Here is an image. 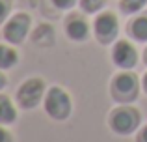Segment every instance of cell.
I'll return each mask as SVG.
<instances>
[{
    "label": "cell",
    "instance_id": "30bf717a",
    "mask_svg": "<svg viewBox=\"0 0 147 142\" xmlns=\"http://www.w3.org/2000/svg\"><path fill=\"white\" fill-rule=\"evenodd\" d=\"M17 120V109L9 95L0 92V124L2 125H11Z\"/></svg>",
    "mask_w": 147,
    "mask_h": 142
},
{
    "label": "cell",
    "instance_id": "52a82bcc",
    "mask_svg": "<svg viewBox=\"0 0 147 142\" xmlns=\"http://www.w3.org/2000/svg\"><path fill=\"white\" fill-rule=\"evenodd\" d=\"M112 62L119 69H132L138 64V51L129 39H117L112 47Z\"/></svg>",
    "mask_w": 147,
    "mask_h": 142
},
{
    "label": "cell",
    "instance_id": "9c48e42d",
    "mask_svg": "<svg viewBox=\"0 0 147 142\" xmlns=\"http://www.w3.org/2000/svg\"><path fill=\"white\" fill-rule=\"evenodd\" d=\"M32 41L39 47H50L54 43V28L49 22H43V24L36 26L32 30Z\"/></svg>",
    "mask_w": 147,
    "mask_h": 142
},
{
    "label": "cell",
    "instance_id": "2e32d148",
    "mask_svg": "<svg viewBox=\"0 0 147 142\" xmlns=\"http://www.w3.org/2000/svg\"><path fill=\"white\" fill-rule=\"evenodd\" d=\"M50 2H52V6L58 7V10H71V7L76 6L78 0H50Z\"/></svg>",
    "mask_w": 147,
    "mask_h": 142
},
{
    "label": "cell",
    "instance_id": "7a4b0ae2",
    "mask_svg": "<svg viewBox=\"0 0 147 142\" xmlns=\"http://www.w3.org/2000/svg\"><path fill=\"white\" fill-rule=\"evenodd\" d=\"M110 129L119 137H129L142 127V112L132 105H119L108 116Z\"/></svg>",
    "mask_w": 147,
    "mask_h": 142
},
{
    "label": "cell",
    "instance_id": "ffe728a7",
    "mask_svg": "<svg viewBox=\"0 0 147 142\" xmlns=\"http://www.w3.org/2000/svg\"><path fill=\"white\" fill-rule=\"evenodd\" d=\"M142 90L147 94V71L144 73V77H142Z\"/></svg>",
    "mask_w": 147,
    "mask_h": 142
},
{
    "label": "cell",
    "instance_id": "7c38bea8",
    "mask_svg": "<svg viewBox=\"0 0 147 142\" xmlns=\"http://www.w3.org/2000/svg\"><path fill=\"white\" fill-rule=\"evenodd\" d=\"M19 62V54L13 47L9 45H4L0 43V69L6 71V69H11L13 66H17Z\"/></svg>",
    "mask_w": 147,
    "mask_h": 142
},
{
    "label": "cell",
    "instance_id": "44dd1931",
    "mask_svg": "<svg viewBox=\"0 0 147 142\" xmlns=\"http://www.w3.org/2000/svg\"><path fill=\"white\" fill-rule=\"evenodd\" d=\"M145 62H147V49H145Z\"/></svg>",
    "mask_w": 147,
    "mask_h": 142
},
{
    "label": "cell",
    "instance_id": "e0dca14e",
    "mask_svg": "<svg viewBox=\"0 0 147 142\" xmlns=\"http://www.w3.org/2000/svg\"><path fill=\"white\" fill-rule=\"evenodd\" d=\"M0 142H13V137H11V133L7 131V129L4 127L2 124H0Z\"/></svg>",
    "mask_w": 147,
    "mask_h": 142
},
{
    "label": "cell",
    "instance_id": "ac0fdd59",
    "mask_svg": "<svg viewBox=\"0 0 147 142\" xmlns=\"http://www.w3.org/2000/svg\"><path fill=\"white\" fill-rule=\"evenodd\" d=\"M136 142H147V125H144V127L138 131V135H136Z\"/></svg>",
    "mask_w": 147,
    "mask_h": 142
},
{
    "label": "cell",
    "instance_id": "9a60e30c",
    "mask_svg": "<svg viewBox=\"0 0 147 142\" xmlns=\"http://www.w3.org/2000/svg\"><path fill=\"white\" fill-rule=\"evenodd\" d=\"M9 11H11V0H0V24L7 21Z\"/></svg>",
    "mask_w": 147,
    "mask_h": 142
},
{
    "label": "cell",
    "instance_id": "4fadbf2b",
    "mask_svg": "<svg viewBox=\"0 0 147 142\" xmlns=\"http://www.w3.org/2000/svg\"><path fill=\"white\" fill-rule=\"evenodd\" d=\"M78 6L84 13H100L106 6V0H78Z\"/></svg>",
    "mask_w": 147,
    "mask_h": 142
},
{
    "label": "cell",
    "instance_id": "3957f363",
    "mask_svg": "<svg viewBox=\"0 0 147 142\" xmlns=\"http://www.w3.org/2000/svg\"><path fill=\"white\" fill-rule=\"evenodd\" d=\"M43 109L47 116H50L52 120L63 122L73 112V99L67 94V90H63L61 86H50L45 94Z\"/></svg>",
    "mask_w": 147,
    "mask_h": 142
},
{
    "label": "cell",
    "instance_id": "d6986e66",
    "mask_svg": "<svg viewBox=\"0 0 147 142\" xmlns=\"http://www.w3.org/2000/svg\"><path fill=\"white\" fill-rule=\"evenodd\" d=\"M6 86H7V77L4 75V71H2V69H0V92H2Z\"/></svg>",
    "mask_w": 147,
    "mask_h": 142
},
{
    "label": "cell",
    "instance_id": "277c9868",
    "mask_svg": "<svg viewBox=\"0 0 147 142\" xmlns=\"http://www.w3.org/2000/svg\"><path fill=\"white\" fill-rule=\"evenodd\" d=\"M45 94H47V88H45L43 79H39V77H30V79H26L24 82L17 88L15 99H17V105L21 107V109L32 110L45 99Z\"/></svg>",
    "mask_w": 147,
    "mask_h": 142
},
{
    "label": "cell",
    "instance_id": "8fae6325",
    "mask_svg": "<svg viewBox=\"0 0 147 142\" xmlns=\"http://www.w3.org/2000/svg\"><path fill=\"white\" fill-rule=\"evenodd\" d=\"M129 30H130V36H132L136 41L145 43V41H147V11L142 13V15H138L136 19L130 21Z\"/></svg>",
    "mask_w": 147,
    "mask_h": 142
},
{
    "label": "cell",
    "instance_id": "8992f818",
    "mask_svg": "<svg viewBox=\"0 0 147 142\" xmlns=\"http://www.w3.org/2000/svg\"><path fill=\"white\" fill-rule=\"evenodd\" d=\"M30 26H32L30 15L24 13V11H19V13L11 15V17L4 22L2 36L9 45H21L22 41L28 37Z\"/></svg>",
    "mask_w": 147,
    "mask_h": 142
},
{
    "label": "cell",
    "instance_id": "6da1fadb",
    "mask_svg": "<svg viewBox=\"0 0 147 142\" xmlns=\"http://www.w3.org/2000/svg\"><path fill=\"white\" fill-rule=\"evenodd\" d=\"M140 88H142V79H138L136 73H132L130 69H121L112 79L110 94L114 101L119 105H132L138 99Z\"/></svg>",
    "mask_w": 147,
    "mask_h": 142
},
{
    "label": "cell",
    "instance_id": "5bb4252c",
    "mask_svg": "<svg viewBox=\"0 0 147 142\" xmlns=\"http://www.w3.org/2000/svg\"><path fill=\"white\" fill-rule=\"evenodd\" d=\"M147 6V0H119V7H121L123 13L127 15H132L142 11Z\"/></svg>",
    "mask_w": 147,
    "mask_h": 142
},
{
    "label": "cell",
    "instance_id": "ba28073f",
    "mask_svg": "<svg viewBox=\"0 0 147 142\" xmlns=\"http://www.w3.org/2000/svg\"><path fill=\"white\" fill-rule=\"evenodd\" d=\"M65 34L71 41L82 43L90 37V22L80 13H71L65 19Z\"/></svg>",
    "mask_w": 147,
    "mask_h": 142
},
{
    "label": "cell",
    "instance_id": "5b68a950",
    "mask_svg": "<svg viewBox=\"0 0 147 142\" xmlns=\"http://www.w3.org/2000/svg\"><path fill=\"white\" fill-rule=\"evenodd\" d=\"M93 34L97 37L99 43L102 45H110V43H115L117 41V36H119V21H117V15L114 11H100L97 13L93 21Z\"/></svg>",
    "mask_w": 147,
    "mask_h": 142
}]
</instances>
